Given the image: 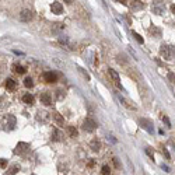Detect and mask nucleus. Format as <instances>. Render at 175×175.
<instances>
[{
    "label": "nucleus",
    "instance_id": "1",
    "mask_svg": "<svg viewBox=\"0 0 175 175\" xmlns=\"http://www.w3.org/2000/svg\"><path fill=\"white\" fill-rule=\"evenodd\" d=\"M160 53L161 56L165 59V60H172L175 56V48L174 46H169V45H165V43H162L160 48Z\"/></svg>",
    "mask_w": 175,
    "mask_h": 175
},
{
    "label": "nucleus",
    "instance_id": "11",
    "mask_svg": "<svg viewBox=\"0 0 175 175\" xmlns=\"http://www.w3.org/2000/svg\"><path fill=\"white\" fill-rule=\"evenodd\" d=\"M63 137V133L60 130H57V129H53L52 130V136H50V139L53 140V141H60Z\"/></svg>",
    "mask_w": 175,
    "mask_h": 175
},
{
    "label": "nucleus",
    "instance_id": "15",
    "mask_svg": "<svg viewBox=\"0 0 175 175\" xmlns=\"http://www.w3.org/2000/svg\"><path fill=\"white\" fill-rule=\"evenodd\" d=\"M6 87L8 88V90H15V87H17V83L14 81L13 78H7L6 80Z\"/></svg>",
    "mask_w": 175,
    "mask_h": 175
},
{
    "label": "nucleus",
    "instance_id": "20",
    "mask_svg": "<svg viewBox=\"0 0 175 175\" xmlns=\"http://www.w3.org/2000/svg\"><path fill=\"white\" fill-rule=\"evenodd\" d=\"M24 85H25L27 88H31V87H34V81H32V78H31V77H27V78L24 80Z\"/></svg>",
    "mask_w": 175,
    "mask_h": 175
},
{
    "label": "nucleus",
    "instance_id": "27",
    "mask_svg": "<svg viewBox=\"0 0 175 175\" xmlns=\"http://www.w3.org/2000/svg\"><path fill=\"white\" fill-rule=\"evenodd\" d=\"M146 153L150 155V158H151V160H154V153H151V150H150V148H146Z\"/></svg>",
    "mask_w": 175,
    "mask_h": 175
},
{
    "label": "nucleus",
    "instance_id": "6",
    "mask_svg": "<svg viewBox=\"0 0 175 175\" xmlns=\"http://www.w3.org/2000/svg\"><path fill=\"white\" fill-rule=\"evenodd\" d=\"M140 126L144 129V130H147L148 133L153 132V123H151V120H148V119H140Z\"/></svg>",
    "mask_w": 175,
    "mask_h": 175
},
{
    "label": "nucleus",
    "instance_id": "26",
    "mask_svg": "<svg viewBox=\"0 0 175 175\" xmlns=\"http://www.w3.org/2000/svg\"><path fill=\"white\" fill-rule=\"evenodd\" d=\"M168 78H169V80H171V83L175 85V74H174V73H168Z\"/></svg>",
    "mask_w": 175,
    "mask_h": 175
},
{
    "label": "nucleus",
    "instance_id": "21",
    "mask_svg": "<svg viewBox=\"0 0 175 175\" xmlns=\"http://www.w3.org/2000/svg\"><path fill=\"white\" fill-rule=\"evenodd\" d=\"M69 134L71 136V137H77V129L74 127V126H69Z\"/></svg>",
    "mask_w": 175,
    "mask_h": 175
},
{
    "label": "nucleus",
    "instance_id": "29",
    "mask_svg": "<svg viewBox=\"0 0 175 175\" xmlns=\"http://www.w3.org/2000/svg\"><path fill=\"white\" fill-rule=\"evenodd\" d=\"M162 154H164V155L167 157L168 160H169V153H168V151H167V148H162Z\"/></svg>",
    "mask_w": 175,
    "mask_h": 175
},
{
    "label": "nucleus",
    "instance_id": "22",
    "mask_svg": "<svg viewBox=\"0 0 175 175\" xmlns=\"http://www.w3.org/2000/svg\"><path fill=\"white\" fill-rule=\"evenodd\" d=\"M101 174L102 175H109L111 174V168L108 167V165H102V168H101Z\"/></svg>",
    "mask_w": 175,
    "mask_h": 175
},
{
    "label": "nucleus",
    "instance_id": "17",
    "mask_svg": "<svg viewBox=\"0 0 175 175\" xmlns=\"http://www.w3.org/2000/svg\"><path fill=\"white\" fill-rule=\"evenodd\" d=\"M22 101L27 105H32L34 104V97L31 94H25V95H22Z\"/></svg>",
    "mask_w": 175,
    "mask_h": 175
},
{
    "label": "nucleus",
    "instance_id": "18",
    "mask_svg": "<svg viewBox=\"0 0 175 175\" xmlns=\"http://www.w3.org/2000/svg\"><path fill=\"white\" fill-rule=\"evenodd\" d=\"M150 34L153 35L154 38H160V36H161V31L157 27H151V28H150Z\"/></svg>",
    "mask_w": 175,
    "mask_h": 175
},
{
    "label": "nucleus",
    "instance_id": "19",
    "mask_svg": "<svg viewBox=\"0 0 175 175\" xmlns=\"http://www.w3.org/2000/svg\"><path fill=\"white\" fill-rule=\"evenodd\" d=\"M13 69H14V71L18 73V74H24V73H25V67L21 66V64H14Z\"/></svg>",
    "mask_w": 175,
    "mask_h": 175
},
{
    "label": "nucleus",
    "instance_id": "10",
    "mask_svg": "<svg viewBox=\"0 0 175 175\" xmlns=\"http://www.w3.org/2000/svg\"><path fill=\"white\" fill-rule=\"evenodd\" d=\"M108 71H109V74H111L112 80H113V83L116 84L119 88H122V87H120V78H119V74H118V73H116V71H115L113 69H109Z\"/></svg>",
    "mask_w": 175,
    "mask_h": 175
},
{
    "label": "nucleus",
    "instance_id": "5",
    "mask_svg": "<svg viewBox=\"0 0 175 175\" xmlns=\"http://www.w3.org/2000/svg\"><path fill=\"white\" fill-rule=\"evenodd\" d=\"M43 80L46 83H56L57 81V74L53 73V71H46V73H43Z\"/></svg>",
    "mask_w": 175,
    "mask_h": 175
},
{
    "label": "nucleus",
    "instance_id": "24",
    "mask_svg": "<svg viewBox=\"0 0 175 175\" xmlns=\"http://www.w3.org/2000/svg\"><path fill=\"white\" fill-rule=\"evenodd\" d=\"M56 92H57V94H56V95H57V99H62V98H64V91L57 90Z\"/></svg>",
    "mask_w": 175,
    "mask_h": 175
},
{
    "label": "nucleus",
    "instance_id": "30",
    "mask_svg": "<svg viewBox=\"0 0 175 175\" xmlns=\"http://www.w3.org/2000/svg\"><path fill=\"white\" fill-rule=\"evenodd\" d=\"M162 168H164V169H165V171H167V172H169V168H168L167 165H164V164H162Z\"/></svg>",
    "mask_w": 175,
    "mask_h": 175
},
{
    "label": "nucleus",
    "instance_id": "9",
    "mask_svg": "<svg viewBox=\"0 0 175 175\" xmlns=\"http://www.w3.org/2000/svg\"><path fill=\"white\" fill-rule=\"evenodd\" d=\"M39 99H41V102L43 105H52V97H50L49 92H41Z\"/></svg>",
    "mask_w": 175,
    "mask_h": 175
},
{
    "label": "nucleus",
    "instance_id": "13",
    "mask_svg": "<svg viewBox=\"0 0 175 175\" xmlns=\"http://www.w3.org/2000/svg\"><path fill=\"white\" fill-rule=\"evenodd\" d=\"M38 116H36V119L39 120V122H42V123H45L46 120L49 119V115H48V112H45V111H39L38 113H36Z\"/></svg>",
    "mask_w": 175,
    "mask_h": 175
},
{
    "label": "nucleus",
    "instance_id": "7",
    "mask_svg": "<svg viewBox=\"0 0 175 175\" xmlns=\"http://www.w3.org/2000/svg\"><path fill=\"white\" fill-rule=\"evenodd\" d=\"M20 20L24 21V22L31 21L32 20V11H31V10H22L20 14Z\"/></svg>",
    "mask_w": 175,
    "mask_h": 175
},
{
    "label": "nucleus",
    "instance_id": "4",
    "mask_svg": "<svg viewBox=\"0 0 175 175\" xmlns=\"http://www.w3.org/2000/svg\"><path fill=\"white\" fill-rule=\"evenodd\" d=\"M27 151H29V144H28V143H22V141H20V143L15 146V150H14V153L20 154V155H24Z\"/></svg>",
    "mask_w": 175,
    "mask_h": 175
},
{
    "label": "nucleus",
    "instance_id": "31",
    "mask_svg": "<svg viewBox=\"0 0 175 175\" xmlns=\"http://www.w3.org/2000/svg\"><path fill=\"white\" fill-rule=\"evenodd\" d=\"M171 10H172V13L175 14V4H172V6H171Z\"/></svg>",
    "mask_w": 175,
    "mask_h": 175
},
{
    "label": "nucleus",
    "instance_id": "28",
    "mask_svg": "<svg viewBox=\"0 0 175 175\" xmlns=\"http://www.w3.org/2000/svg\"><path fill=\"white\" fill-rule=\"evenodd\" d=\"M161 119H162V120L167 123V126H171V123H169V120H168V118L165 116V115H162V116H161Z\"/></svg>",
    "mask_w": 175,
    "mask_h": 175
},
{
    "label": "nucleus",
    "instance_id": "23",
    "mask_svg": "<svg viewBox=\"0 0 175 175\" xmlns=\"http://www.w3.org/2000/svg\"><path fill=\"white\" fill-rule=\"evenodd\" d=\"M132 34H133V36H134L136 39H137V42H139V43H143V42H144V39H143V38H141V36H140V35L137 34V32H134V31H133Z\"/></svg>",
    "mask_w": 175,
    "mask_h": 175
},
{
    "label": "nucleus",
    "instance_id": "14",
    "mask_svg": "<svg viewBox=\"0 0 175 175\" xmlns=\"http://www.w3.org/2000/svg\"><path fill=\"white\" fill-rule=\"evenodd\" d=\"M90 147L92 151H99V148H101V143H99V140L97 139H92L90 143Z\"/></svg>",
    "mask_w": 175,
    "mask_h": 175
},
{
    "label": "nucleus",
    "instance_id": "25",
    "mask_svg": "<svg viewBox=\"0 0 175 175\" xmlns=\"http://www.w3.org/2000/svg\"><path fill=\"white\" fill-rule=\"evenodd\" d=\"M6 167H7V160L0 158V168H6Z\"/></svg>",
    "mask_w": 175,
    "mask_h": 175
},
{
    "label": "nucleus",
    "instance_id": "8",
    "mask_svg": "<svg viewBox=\"0 0 175 175\" xmlns=\"http://www.w3.org/2000/svg\"><path fill=\"white\" fill-rule=\"evenodd\" d=\"M50 10H52V13L53 14H62L63 13L62 3H59V1H53V3L50 4Z\"/></svg>",
    "mask_w": 175,
    "mask_h": 175
},
{
    "label": "nucleus",
    "instance_id": "2",
    "mask_svg": "<svg viewBox=\"0 0 175 175\" xmlns=\"http://www.w3.org/2000/svg\"><path fill=\"white\" fill-rule=\"evenodd\" d=\"M97 122L94 120L92 118H85L84 119V122H83V129L85 130V132H94L95 129H97Z\"/></svg>",
    "mask_w": 175,
    "mask_h": 175
},
{
    "label": "nucleus",
    "instance_id": "16",
    "mask_svg": "<svg viewBox=\"0 0 175 175\" xmlns=\"http://www.w3.org/2000/svg\"><path fill=\"white\" fill-rule=\"evenodd\" d=\"M18 171H20V165H17V164H15V165H13V167L8 168V171H7L4 175H15Z\"/></svg>",
    "mask_w": 175,
    "mask_h": 175
},
{
    "label": "nucleus",
    "instance_id": "12",
    "mask_svg": "<svg viewBox=\"0 0 175 175\" xmlns=\"http://www.w3.org/2000/svg\"><path fill=\"white\" fill-rule=\"evenodd\" d=\"M52 118L55 119V122H56V123H57L59 126H62L63 123H64V118H63V116L60 115V113H59V112H53V113H52Z\"/></svg>",
    "mask_w": 175,
    "mask_h": 175
},
{
    "label": "nucleus",
    "instance_id": "3",
    "mask_svg": "<svg viewBox=\"0 0 175 175\" xmlns=\"http://www.w3.org/2000/svg\"><path fill=\"white\" fill-rule=\"evenodd\" d=\"M3 126H4V129H7V130L14 129V126H15V118H14L13 115H7L6 118L3 119Z\"/></svg>",
    "mask_w": 175,
    "mask_h": 175
}]
</instances>
